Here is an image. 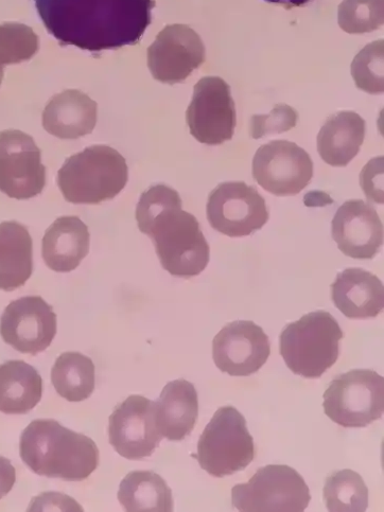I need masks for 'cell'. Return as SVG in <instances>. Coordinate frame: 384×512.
<instances>
[{"label":"cell","instance_id":"obj_1","mask_svg":"<svg viewBox=\"0 0 384 512\" xmlns=\"http://www.w3.org/2000/svg\"><path fill=\"white\" fill-rule=\"evenodd\" d=\"M63 45L100 52L135 45L152 22L154 0H33Z\"/></svg>","mask_w":384,"mask_h":512},{"label":"cell","instance_id":"obj_2","mask_svg":"<svg viewBox=\"0 0 384 512\" xmlns=\"http://www.w3.org/2000/svg\"><path fill=\"white\" fill-rule=\"evenodd\" d=\"M178 191L166 186L150 187L136 207V221L155 246L162 267L172 276L200 275L211 258V249L195 216L182 209Z\"/></svg>","mask_w":384,"mask_h":512},{"label":"cell","instance_id":"obj_3","mask_svg":"<svg viewBox=\"0 0 384 512\" xmlns=\"http://www.w3.org/2000/svg\"><path fill=\"white\" fill-rule=\"evenodd\" d=\"M20 453L34 473L66 482L86 480L99 465V450L90 437L51 419L30 423L22 434Z\"/></svg>","mask_w":384,"mask_h":512},{"label":"cell","instance_id":"obj_4","mask_svg":"<svg viewBox=\"0 0 384 512\" xmlns=\"http://www.w3.org/2000/svg\"><path fill=\"white\" fill-rule=\"evenodd\" d=\"M128 180L126 158L109 146L99 145L68 157L57 183L67 202L97 205L117 197Z\"/></svg>","mask_w":384,"mask_h":512},{"label":"cell","instance_id":"obj_5","mask_svg":"<svg viewBox=\"0 0 384 512\" xmlns=\"http://www.w3.org/2000/svg\"><path fill=\"white\" fill-rule=\"evenodd\" d=\"M343 338L333 315L311 312L285 327L279 337V353L294 375L319 379L337 363Z\"/></svg>","mask_w":384,"mask_h":512},{"label":"cell","instance_id":"obj_6","mask_svg":"<svg viewBox=\"0 0 384 512\" xmlns=\"http://www.w3.org/2000/svg\"><path fill=\"white\" fill-rule=\"evenodd\" d=\"M255 455L246 419L234 406L220 408L199 440L197 459L201 468L221 479L246 469Z\"/></svg>","mask_w":384,"mask_h":512},{"label":"cell","instance_id":"obj_7","mask_svg":"<svg viewBox=\"0 0 384 512\" xmlns=\"http://www.w3.org/2000/svg\"><path fill=\"white\" fill-rule=\"evenodd\" d=\"M326 416L342 428H366L384 413V378L371 369L339 375L324 394Z\"/></svg>","mask_w":384,"mask_h":512},{"label":"cell","instance_id":"obj_8","mask_svg":"<svg viewBox=\"0 0 384 512\" xmlns=\"http://www.w3.org/2000/svg\"><path fill=\"white\" fill-rule=\"evenodd\" d=\"M233 506L248 512H303L311 501L303 476L285 465L260 468L247 484L232 489Z\"/></svg>","mask_w":384,"mask_h":512},{"label":"cell","instance_id":"obj_9","mask_svg":"<svg viewBox=\"0 0 384 512\" xmlns=\"http://www.w3.org/2000/svg\"><path fill=\"white\" fill-rule=\"evenodd\" d=\"M206 213L215 231L231 238L251 236L269 221L266 200L244 182L218 185L209 194Z\"/></svg>","mask_w":384,"mask_h":512},{"label":"cell","instance_id":"obj_10","mask_svg":"<svg viewBox=\"0 0 384 512\" xmlns=\"http://www.w3.org/2000/svg\"><path fill=\"white\" fill-rule=\"evenodd\" d=\"M190 134L199 143L220 146L232 140L237 126L231 87L219 77H205L194 88L186 112Z\"/></svg>","mask_w":384,"mask_h":512},{"label":"cell","instance_id":"obj_11","mask_svg":"<svg viewBox=\"0 0 384 512\" xmlns=\"http://www.w3.org/2000/svg\"><path fill=\"white\" fill-rule=\"evenodd\" d=\"M46 186L42 151L34 139L19 130L0 132V191L16 200H29Z\"/></svg>","mask_w":384,"mask_h":512},{"label":"cell","instance_id":"obj_12","mask_svg":"<svg viewBox=\"0 0 384 512\" xmlns=\"http://www.w3.org/2000/svg\"><path fill=\"white\" fill-rule=\"evenodd\" d=\"M253 178L276 197L302 192L313 178L310 155L288 140H274L261 146L253 160Z\"/></svg>","mask_w":384,"mask_h":512},{"label":"cell","instance_id":"obj_13","mask_svg":"<svg viewBox=\"0 0 384 512\" xmlns=\"http://www.w3.org/2000/svg\"><path fill=\"white\" fill-rule=\"evenodd\" d=\"M57 334V314L41 296L14 300L0 317L4 342L26 355L45 351Z\"/></svg>","mask_w":384,"mask_h":512},{"label":"cell","instance_id":"obj_14","mask_svg":"<svg viewBox=\"0 0 384 512\" xmlns=\"http://www.w3.org/2000/svg\"><path fill=\"white\" fill-rule=\"evenodd\" d=\"M110 444L122 457L141 461L160 447L164 438L156 425L155 403L133 395L110 416Z\"/></svg>","mask_w":384,"mask_h":512},{"label":"cell","instance_id":"obj_15","mask_svg":"<svg viewBox=\"0 0 384 512\" xmlns=\"http://www.w3.org/2000/svg\"><path fill=\"white\" fill-rule=\"evenodd\" d=\"M205 62L200 35L186 25H169L148 49V67L153 78L166 84L184 82Z\"/></svg>","mask_w":384,"mask_h":512},{"label":"cell","instance_id":"obj_16","mask_svg":"<svg viewBox=\"0 0 384 512\" xmlns=\"http://www.w3.org/2000/svg\"><path fill=\"white\" fill-rule=\"evenodd\" d=\"M271 355L264 329L252 321L226 325L213 341V358L222 373L249 377L263 367Z\"/></svg>","mask_w":384,"mask_h":512},{"label":"cell","instance_id":"obj_17","mask_svg":"<svg viewBox=\"0 0 384 512\" xmlns=\"http://www.w3.org/2000/svg\"><path fill=\"white\" fill-rule=\"evenodd\" d=\"M331 235L345 256L374 259L383 245V223L373 206L362 200H351L337 210Z\"/></svg>","mask_w":384,"mask_h":512},{"label":"cell","instance_id":"obj_18","mask_svg":"<svg viewBox=\"0 0 384 512\" xmlns=\"http://www.w3.org/2000/svg\"><path fill=\"white\" fill-rule=\"evenodd\" d=\"M335 306L351 320L375 319L384 308L380 279L362 269H346L331 285Z\"/></svg>","mask_w":384,"mask_h":512},{"label":"cell","instance_id":"obj_19","mask_svg":"<svg viewBox=\"0 0 384 512\" xmlns=\"http://www.w3.org/2000/svg\"><path fill=\"white\" fill-rule=\"evenodd\" d=\"M97 103L77 90L51 98L43 112V127L60 139H78L92 134L97 123Z\"/></svg>","mask_w":384,"mask_h":512},{"label":"cell","instance_id":"obj_20","mask_svg":"<svg viewBox=\"0 0 384 512\" xmlns=\"http://www.w3.org/2000/svg\"><path fill=\"white\" fill-rule=\"evenodd\" d=\"M90 232L78 217H61L47 229L42 243L46 266L57 273L76 270L90 252Z\"/></svg>","mask_w":384,"mask_h":512},{"label":"cell","instance_id":"obj_21","mask_svg":"<svg viewBox=\"0 0 384 512\" xmlns=\"http://www.w3.org/2000/svg\"><path fill=\"white\" fill-rule=\"evenodd\" d=\"M155 403L156 425L170 441L184 440L194 431L199 416V398L194 384L169 382Z\"/></svg>","mask_w":384,"mask_h":512},{"label":"cell","instance_id":"obj_22","mask_svg":"<svg viewBox=\"0 0 384 512\" xmlns=\"http://www.w3.org/2000/svg\"><path fill=\"white\" fill-rule=\"evenodd\" d=\"M365 133V120L355 112L329 117L318 135L322 160L329 166L346 167L360 152Z\"/></svg>","mask_w":384,"mask_h":512},{"label":"cell","instance_id":"obj_23","mask_svg":"<svg viewBox=\"0 0 384 512\" xmlns=\"http://www.w3.org/2000/svg\"><path fill=\"white\" fill-rule=\"evenodd\" d=\"M33 273V241L26 226L0 224V290L12 292L26 285Z\"/></svg>","mask_w":384,"mask_h":512},{"label":"cell","instance_id":"obj_24","mask_svg":"<svg viewBox=\"0 0 384 512\" xmlns=\"http://www.w3.org/2000/svg\"><path fill=\"white\" fill-rule=\"evenodd\" d=\"M43 380L38 370L24 361L0 365V412L25 415L42 399Z\"/></svg>","mask_w":384,"mask_h":512},{"label":"cell","instance_id":"obj_25","mask_svg":"<svg viewBox=\"0 0 384 512\" xmlns=\"http://www.w3.org/2000/svg\"><path fill=\"white\" fill-rule=\"evenodd\" d=\"M118 500L130 512H170L172 491L162 476L152 471H134L121 482Z\"/></svg>","mask_w":384,"mask_h":512},{"label":"cell","instance_id":"obj_26","mask_svg":"<svg viewBox=\"0 0 384 512\" xmlns=\"http://www.w3.org/2000/svg\"><path fill=\"white\" fill-rule=\"evenodd\" d=\"M51 382L65 400L84 401L95 390L94 362L79 352L62 353L51 369Z\"/></svg>","mask_w":384,"mask_h":512},{"label":"cell","instance_id":"obj_27","mask_svg":"<svg viewBox=\"0 0 384 512\" xmlns=\"http://www.w3.org/2000/svg\"><path fill=\"white\" fill-rule=\"evenodd\" d=\"M323 496L330 512H364L369 508V489L362 476L351 469L328 476Z\"/></svg>","mask_w":384,"mask_h":512},{"label":"cell","instance_id":"obj_28","mask_svg":"<svg viewBox=\"0 0 384 512\" xmlns=\"http://www.w3.org/2000/svg\"><path fill=\"white\" fill-rule=\"evenodd\" d=\"M39 48V37L31 27L20 23L0 25V69L31 60Z\"/></svg>","mask_w":384,"mask_h":512},{"label":"cell","instance_id":"obj_29","mask_svg":"<svg viewBox=\"0 0 384 512\" xmlns=\"http://www.w3.org/2000/svg\"><path fill=\"white\" fill-rule=\"evenodd\" d=\"M384 22V0H344L339 6L338 23L348 34L378 30Z\"/></svg>","mask_w":384,"mask_h":512},{"label":"cell","instance_id":"obj_30","mask_svg":"<svg viewBox=\"0 0 384 512\" xmlns=\"http://www.w3.org/2000/svg\"><path fill=\"white\" fill-rule=\"evenodd\" d=\"M383 47L379 40L363 48L352 64V75L359 90L372 95L383 94Z\"/></svg>","mask_w":384,"mask_h":512},{"label":"cell","instance_id":"obj_31","mask_svg":"<svg viewBox=\"0 0 384 512\" xmlns=\"http://www.w3.org/2000/svg\"><path fill=\"white\" fill-rule=\"evenodd\" d=\"M299 114L287 104H276L269 115H256L251 118L252 138L260 139L269 134H282L295 128Z\"/></svg>","mask_w":384,"mask_h":512},{"label":"cell","instance_id":"obj_32","mask_svg":"<svg viewBox=\"0 0 384 512\" xmlns=\"http://www.w3.org/2000/svg\"><path fill=\"white\" fill-rule=\"evenodd\" d=\"M361 186L370 200L383 204V157L375 158L363 168Z\"/></svg>","mask_w":384,"mask_h":512},{"label":"cell","instance_id":"obj_33","mask_svg":"<svg viewBox=\"0 0 384 512\" xmlns=\"http://www.w3.org/2000/svg\"><path fill=\"white\" fill-rule=\"evenodd\" d=\"M16 482V471L8 458L0 456V500L5 498Z\"/></svg>","mask_w":384,"mask_h":512},{"label":"cell","instance_id":"obj_34","mask_svg":"<svg viewBox=\"0 0 384 512\" xmlns=\"http://www.w3.org/2000/svg\"><path fill=\"white\" fill-rule=\"evenodd\" d=\"M269 4L281 5L286 9L303 7L311 2V0H265Z\"/></svg>","mask_w":384,"mask_h":512},{"label":"cell","instance_id":"obj_35","mask_svg":"<svg viewBox=\"0 0 384 512\" xmlns=\"http://www.w3.org/2000/svg\"><path fill=\"white\" fill-rule=\"evenodd\" d=\"M4 79V69H0V84H2Z\"/></svg>","mask_w":384,"mask_h":512}]
</instances>
